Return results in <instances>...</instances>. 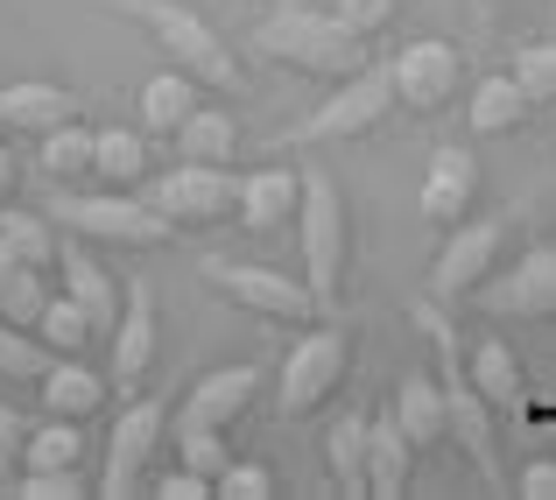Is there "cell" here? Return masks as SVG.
Listing matches in <instances>:
<instances>
[{"instance_id": "obj_1", "label": "cell", "mask_w": 556, "mask_h": 500, "mask_svg": "<svg viewBox=\"0 0 556 500\" xmlns=\"http://www.w3.org/2000/svg\"><path fill=\"white\" fill-rule=\"evenodd\" d=\"M247 42H254V57H268V64H282V71H303V78H325V85L353 78V71L367 64V42L331 8H275V14L254 22Z\"/></svg>"}, {"instance_id": "obj_2", "label": "cell", "mask_w": 556, "mask_h": 500, "mask_svg": "<svg viewBox=\"0 0 556 500\" xmlns=\"http://www.w3.org/2000/svg\"><path fill=\"white\" fill-rule=\"evenodd\" d=\"M42 212L56 218L64 233H78L85 247H121V254H155V247L177 240L163 212H155L141 190H106V184H71L56 190Z\"/></svg>"}, {"instance_id": "obj_3", "label": "cell", "mask_w": 556, "mask_h": 500, "mask_svg": "<svg viewBox=\"0 0 556 500\" xmlns=\"http://www.w3.org/2000/svg\"><path fill=\"white\" fill-rule=\"evenodd\" d=\"M99 8L141 22L155 50H163L184 78H198L204 92H232V85H240V57H232V42L218 36L198 8H184V0H99Z\"/></svg>"}, {"instance_id": "obj_4", "label": "cell", "mask_w": 556, "mask_h": 500, "mask_svg": "<svg viewBox=\"0 0 556 500\" xmlns=\"http://www.w3.org/2000/svg\"><path fill=\"white\" fill-rule=\"evenodd\" d=\"M296 247H303V283L317 289L325 311L345 303V275H353V212L331 170H303L296 198Z\"/></svg>"}, {"instance_id": "obj_5", "label": "cell", "mask_w": 556, "mask_h": 500, "mask_svg": "<svg viewBox=\"0 0 556 500\" xmlns=\"http://www.w3.org/2000/svg\"><path fill=\"white\" fill-rule=\"evenodd\" d=\"M394 113V85H388V64H359L353 78L331 85V99H317L311 113H303L296 127H289L282 141H275V155L289 149H345V141H367L388 127Z\"/></svg>"}, {"instance_id": "obj_6", "label": "cell", "mask_w": 556, "mask_h": 500, "mask_svg": "<svg viewBox=\"0 0 556 500\" xmlns=\"http://www.w3.org/2000/svg\"><path fill=\"white\" fill-rule=\"evenodd\" d=\"M198 275H204V289H218V297L232 303V311H254L261 325H317V317H331L325 303H317V289L303 283V268H268V261L204 254Z\"/></svg>"}, {"instance_id": "obj_7", "label": "cell", "mask_w": 556, "mask_h": 500, "mask_svg": "<svg viewBox=\"0 0 556 500\" xmlns=\"http://www.w3.org/2000/svg\"><path fill=\"white\" fill-rule=\"evenodd\" d=\"M345 366H353V325L317 317V325L289 346L282 374H275V409H282V423H303V416H317V409L339 402Z\"/></svg>"}, {"instance_id": "obj_8", "label": "cell", "mask_w": 556, "mask_h": 500, "mask_svg": "<svg viewBox=\"0 0 556 500\" xmlns=\"http://www.w3.org/2000/svg\"><path fill=\"white\" fill-rule=\"evenodd\" d=\"M163 445H169V402H163V395H127L121 416H113V430H106L99 493H106V500L141 493L149 473H155V459H163Z\"/></svg>"}, {"instance_id": "obj_9", "label": "cell", "mask_w": 556, "mask_h": 500, "mask_svg": "<svg viewBox=\"0 0 556 500\" xmlns=\"http://www.w3.org/2000/svg\"><path fill=\"white\" fill-rule=\"evenodd\" d=\"M141 198H149L177 233H212V226H232L240 176H232V163H177V170L149 176Z\"/></svg>"}, {"instance_id": "obj_10", "label": "cell", "mask_w": 556, "mask_h": 500, "mask_svg": "<svg viewBox=\"0 0 556 500\" xmlns=\"http://www.w3.org/2000/svg\"><path fill=\"white\" fill-rule=\"evenodd\" d=\"M472 303L486 317H501V325H543V317H556V240H529L521 254H507L472 289Z\"/></svg>"}, {"instance_id": "obj_11", "label": "cell", "mask_w": 556, "mask_h": 500, "mask_svg": "<svg viewBox=\"0 0 556 500\" xmlns=\"http://www.w3.org/2000/svg\"><path fill=\"white\" fill-rule=\"evenodd\" d=\"M507 254H515V218H458V226H444V247L430 261V289L444 303H472V289Z\"/></svg>"}, {"instance_id": "obj_12", "label": "cell", "mask_w": 556, "mask_h": 500, "mask_svg": "<svg viewBox=\"0 0 556 500\" xmlns=\"http://www.w3.org/2000/svg\"><path fill=\"white\" fill-rule=\"evenodd\" d=\"M388 85H394V107H408L416 121L451 113V107H458V92H465V57H458V42H444V36L402 42V50L388 57Z\"/></svg>"}, {"instance_id": "obj_13", "label": "cell", "mask_w": 556, "mask_h": 500, "mask_svg": "<svg viewBox=\"0 0 556 500\" xmlns=\"http://www.w3.org/2000/svg\"><path fill=\"white\" fill-rule=\"evenodd\" d=\"M163 360V311H155V289L149 283H127L121 297V325L106 338V380L113 395H141Z\"/></svg>"}, {"instance_id": "obj_14", "label": "cell", "mask_w": 556, "mask_h": 500, "mask_svg": "<svg viewBox=\"0 0 556 500\" xmlns=\"http://www.w3.org/2000/svg\"><path fill=\"white\" fill-rule=\"evenodd\" d=\"M479 190H486L479 155L451 141V149H430V170H422V190H416V212L444 233V226H458V218L479 212Z\"/></svg>"}, {"instance_id": "obj_15", "label": "cell", "mask_w": 556, "mask_h": 500, "mask_svg": "<svg viewBox=\"0 0 556 500\" xmlns=\"http://www.w3.org/2000/svg\"><path fill=\"white\" fill-rule=\"evenodd\" d=\"M36 402H42V416L99 423L106 402H113V380H106V366H92L85 352H64V360H50L36 374Z\"/></svg>"}, {"instance_id": "obj_16", "label": "cell", "mask_w": 556, "mask_h": 500, "mask_svg": "<svg viewBox=\"0 0 556 500\" xmlns=\"http://www.w3.org/2000/svg\"><path fill=\"white\" fill-rule=\"evenodd\" d=\"M56 268H64V297L78 303L85 311V325H92V338L99 346H106L113 338V325H121V275L106 268V261L92 254V247H64V261H56Z\"/></svg>"}, {"instance_id": "obj_17", "label": "cell", "mask_w": 556, "mask_h": 500, "mask_svg": "<svg viewBox=\"0 0 556 500\" xmlns=\"http://www.w3.org/2000/svg\"><path fill=\"white\" fill-rule=\"evenodd\" d=\"M261 366L254 360H232V366H212L204 380H190V395H184V416H198V423H212V430H232V423L247 416V409L261 402Z\"/></svg>"}, {"instance_id": "obj_18", "label": "cell", "mask_w": 556, "mask_h": 500, "mask_svg": "<svg viewBox=\"0 0 556 500\" xmlns=\"http://www.w3.org/2000/svg\"><path fill=\"white\" fill-rule=\"evenodd\" d=\"M296 198H303V170L289 163H261L240 176V204H232V226L247 233H282L296 218Z\"/></svg>"}, {"instance_id": "obj_19", "label": "cell", "mask_w": 556, "mask_h": 500, "mask_svg": "<svg viewBox=\"0 0 556 500\" xmlns=\"http://www.w3.org/2000/svg\"><path fill=\"white\" fill-rule=\"evenodd\" d=\"M64 121H78V92H71V85H50V78L0 85V127H8V141L14 135L36 141V135H50V127H64Z\"/></svg>"}, {"instance_id": "obj_20", "label": "cell", "mask_w": 556, "mask_h": 500, "mask_svg": "<svg viewBox=\"0 0 556 500\" xmlns=\"http://www.w3.org/2000/svg\"><path fill=\"white\" fill-rule=\"evenodd\" d=\"M408 479H416V445L402 437L394 409L367 416V500H402Z\"/></svg>"}, {"instance_id": "obj_21", "label": "cell", "mask_w": 556, "mask_h": 500, "mask_svg": "<svg viewBox=\"0 0 556 500\" xmlns=\"http://www.w3.org/2000/svg\"><path fill=\"white\" fill-rule=\"evenodd\" d=\"M149 176H155V149L141 127H92V184L141 190Z\"/></svg>"}, {"instance_id": "obj_22", "label": "cell", "mask_w": 556, "mask_h": 500, "mask_svg": "<svg viewBox=\"0 0 556 500\" xmlns=\"http://www.w3.org/2000/svg\"><path fill=\"white\" fill-rule=\"evenodd\" d=\"M465 380L479 388V402H486L493 416H507V423H521V416H529V380H521V360L501 346V338H486V346L472 352Z\"/></svg>"}, {"instance_id": "obj_23", "label": "cell", "mask_w": 556, "mask_h": 500, "mask_svg": "<svg viewBox=\"0 0 556 500\" xmlns=\"http://www.w3.org/2000/svg\"><path fill=\"white\" fill-rule=\"evenodd\" d=\"M92 423H71V416H42V423H28V437H22V465L28 473H85L92 465Z\"/></svg>"}, {"instance_id": "obj_24", "label": "cell", "mask_w": 556, "mask_h": 500, "mask_svg": "<svg viewBox=\"0 0 556 500\" xmlns=\"http://www.w3.org/2000/svg\"><path fill=\"white\" fill-rule=\"evenodd\" d=\"M0 247H8L14 268H42V275H56V261H64V226H56L50 212H22V204H0Z\"/></svg>"}, {"instance_id": "obj_25", "label": "cell", "mask_w": 556, "mask_h": 500, "mask_svg": "<svg viewBox=\"0 0 556 500\" xmlns=\"http://www.w3.org/2000/svg\"><path fill=\"white\" fill-rule=\"evenodd\" d=\"M529 99H521V85L507 78V71H493V78H479L472 92H465V121H472L479 141H501V135H521L529 127Z\"/></svg>"}, {"instance_id": "obj_26", "label": "cell", "mask_w": 556, "mask_h": 500, "mask_svg": "<svg viewBox=\"0 0 556 500\" xmlns=\"http://www.w3.org/2000/svg\"><path fill=\"white\" fill-rule=\"evenodd\" d=\"M198 99H204V85L184 78L177 64H163L155 78H141V135H149V141H169L190 121V107H198Z\"/></svg>"}, {"instance_id": "obj_27", "label": "cell", "mask_w": 556, "mask_h": 500, "mask_svg": "<svg viewBox=\"0 0 556 500\" xmlns=\"http://www.w3.org/2000/svg\"><path fill=\"white\" fill-rule=\"evenodd\" d=\"M169 149H177V163H232L240 155V121L226 107H212V99H198L190 121L169 135Z\"/></svg>"}, {"instance_id": "obj_28", "label": "cell", "mask_w": 556, "mask_h": 500, "mask_svg": "<svg viewBox=\"0 0 556 500\" xmlns=\"http://www.w3.org/2000/svg\"><path fill=\"white\" fill-rule=\"evenodd\" d=\"M394 423H402V437L416 451H437L444 445V380L437 374H402V388H394Z\"/></svg>"}, {"instance_id": "obj_29", "label": "cell", "mask_w": 556, "mask_h": 500, "mask_svg": "<svg viewBox=\"0 0 556 500\" xmlns=\"http://www.w3.org/2000/svg\"><path fill=\"white\" fill-rule=\"evenodd\" d=\"M36 170L50 176L56 190L92 184V127H85V121H64V127H50V135H36Z\"/></svg>"}, {"instance_id": "obj_30", "label": "cell", "mask_w": 556, "mask_h": 500, "mask_svg": "<svg viewBox=\"0 0 556 500\" xmlns=\"http://www.w3.org/2000/svg\"><path fill=\"white\" fill-rule=\"evenodd\" d=\"M325 473L345 493H367V416H339L325 430Z\"/></svg>"}, {"instance_id": "obj_31", "label": "cell", "mask_w": 556, "mask_h": 500, "mask_svg": "<svg viewBox=\"0 0 556 500\" xmlns=\"http://www.w3.org/2000/svg\"><path fill=\"white\" fill-rule=\"evenodd\" d=\"M50 297H56V283L42 268H8V275H0V325L36 332V317L50 311Z\"/></svg>"}, {"instance_id": "obj_32", "label": "cell", "mask_w": 556, "mask_h": 500, "mask_svg": "<svg viewBox=\"0 0 556 500\" xmlns=\"http://www.w3.org/2000/svg\"><path fill=\"white\" fill-rule=\"evenodd\" d=\"M169 445H177V465H190V473H204V479H218V473H226V459H232L226 430L184 416V409H177V437H169Z\"/></svg>"}, {"instance_id": "obj_33", "label": "cell", "mask_w": 556, "mask_h": 500, "mask_svg": "<svg viewBox=\"0 0 556 500\" xmlns=\"http://www.w3.org/2000/svg\"><path fill=\"white\" fill-rule=\"evenodd\" d=\"M36 338H42V352H50V360H64V352H92V346H99L92 325H85V311L64 297V289H56V297H50V311L36 317Z\"/></svg>"}, {"instance_id": "obj_34", "label": "cell", "mask_w": 556, "mask_h": 500, "mask_svg": "<svg viewBox=\"0 0 556 500\" xmlns=\"http://www.w3.org/2000/svg\"><path fill=\"white\" fill-rule=\"evenodd\" d=\"M507 78L521 85V99H529V107H556V42H521Z\"/></svg>"}, {"instance_id": "obj_35", "label": "cell", "mask_w": 556, "mask_h": 500, "mask_svg": "<svg viewBox=\"0 0 556 500\" xmlns=\"http://www.w3.org/2000/svg\"><path fill=\"white\" fill-rule=\"evenodd\" d=\"M42 366H50V352H42V338H36V332L0 325V380H28V388H36Z\"/></svg>"}, {"instance_id": "obj_36", "label": "cell", "mask_w": 556, "mask_h": 500, "mask_svg": "<svg viewBox=\"0 0 556 500\" xmlns=\"http://www.w3.org/2000/svg\"><path fill=\"white\" fill-rule=\"evenodd\" d=\"M8 493L14 500H85L92 487H85V473H28L22 465V473L8 479Z\"/></svg>"}, {"instance_id": "obj_37", "label": "cell", "mask_w": 556, "mask_h": 500, "mask_svg": "<svg viewBox=\"0 0 556 500\" xmlns=\"http://www.w3.org/2000/svg\"><path fill=\"white\" fill-rule=\"evenodd\" d=\"M212 493H226V500H268V493H275V465L226 459V473L212 479Z\"/></svg>"}, {"instance_id": "obj_38", "label": "cell", "mask_w": 556, "mask_h": 500, "mask_svg": "<svg viewBox=\"0 0 556 500\" xmlns=\"http://www.w3.org/2000/svg\"><path fill=\"white\" fill-rule=\"evenodd\" d=\"M331 14H339L359 42H374V36H388V28H394V0H331Z\"/></svg>"}, {"instance_id": "obj_39", "label": "cell", "mask_w": 556, "mask_h": 500, "mask_svg": "<svg viewBox=\"0 0 556 500\" xmlns=\"http://www.w3.org/2000/svg\"><path fill=\"white\" fill-rule=\"evenodd\" d=\"M22 437H28V416L8 402V395H0V487L22 473Z\"/></svg>"}, {"instance_id": "obj_40", "label": "cell", "mask_w": 556, "mask_h": 500, "mask_svg": "<svg viewBox=\"0 0 556 500\" xmlns=\"http://www.w3.org/2000/svg\"><path fill=\"white\" fill-rule=\"evenodd\" d=\"M149 487L163 500H212V479L190 473V465H169V473H149Z\"/></svg>"}, {"instance_id": "obj_41", "label": "cell", "mask_w": 556, "mask_h": 500, "mask_svg": "<svg viewBox=\"0 0 556 500\" xmlns=\"http://www.w3.org/2000/svg\"><path fill=\"white\" fill-rule=\"evenodd\" d=\"M515 493L521 500H556V459H529L515 473Z\"/></svg>"}, {"instance_id": "obj_42", "label": "cell", "mask_w": 556, "mask_h": 500, "mask_svg": "<svg viewBox=\"0 0 556 500\" xmlns=\"http://www.w3.org/2000/svg\"><path fill=\"white\" fill-rule=\"evenodd\" d=\"M14 184H22V163H14L8 141H0V204H14Z\"/></svg>"}, {"instance_id": "obj_43", "label": "cell", "mask_w": 556, "mask_h": 500, "mask_svg": "<svg viewBox=\"0 0 556 500\" xmlns=\"http://www.w3.org/2000/svg\"><path fill=\"white\" fill-rule=\"evenodd\" d=\"M8 268H14V261H8V247H0V275H8Z\"/></svg>"}, {"instance_id": "obj_44", "label": "cell", "mask_w": 556, "mask_h": 500, "mask_svg": "<svg viewBox=\"0 0 556 500\" xmlns=\"http://www.w3.org/2000/svg\"><path fill=\"white\" fill-rule=\"evenodd\" d=\"M0 141H8V127H0Z\"/></svg>"}, {"instance_id": "obj_45", "label": "cell", "mask_w": 556, "mask_h": 500, "mask_svg": "<svg viewBox=\"0 0 556 500\" xmlns=\"http://www.w3.org/2000/svg\"><path fill=\"white\" fill-rule=\"evenodd\" d=\"M479 8H493V0H479Z\"/></svg>"}]
</instances>
